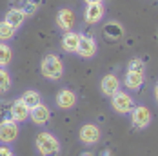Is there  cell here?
Here are the masks:
<instances>
[{"label":"cell","instance_id":"obj_1","mask_svg":"<svg viewBox=\"0 0 158 156\" xmlns=\"http://www.w3.org/2000/svg\"><path fill=\"white\" fill-rule=\"evenodd\" d=\"M35 147L40 156H60V151H62L58 138L48 131L38 133V136L35 140Z\"/></svg>","mask_w":158,"mask_h":156},{"label":"cell","instance_id":"obj_2","mask_svg":"<svg viewBox=\"0 0 158 156\" xmlns=\"http://www.w3.org/2000/svg\"><path fill=\"white\" fill-rule=\"evenodd\" d=\"M40 73L48 80H60L64 76V62L58 55H46L40 64Z\"/></svg>","mask_w":158,"mask_h":156},{"label":"cell","instance_id":"obj_3","mask_svg":"<svg viewBox=\"0 0 158 156\" xmlns=\"http://www.w3.org/2000/svg\"><path fill=\"white\" fill-rule=\"evenodd\" d=\"M78 138L82 143H85V145H95V143H98L100 142V138H102V131H100V127L96 124H84L82 127H80L78 131Z\"/></svg>","mask_w":158,"mask_h":156},{"label":"cell","instance_id":"obj_4","mask_svg":"<svg viewBox=\"0 0 158 156\" xmlns=\"http://www.w3.org/2000/svg\"><path fill=\"white\" fill-rule=\"evenodd\" d=\"M111 107H113V111H116L118 114H127V113H131V109L135 107L131 94L124 93V91H118L116 94H113V96H111Z\"/></svg>","mask_w":158,"mask_h":156},{"label":"cell","instance_id":"obj_5","mask_svg":"<svg viewBox=\"0 0 158 156\" xmlns=\"http://www.w3.org/2000/svg\"><path fill=\"white\" fill-rule=\"evenodd\" d=\"M18 124L11 118H4L0 122V142L2 143H13V142L18 138Z\"/></svg>","mask_w":158,"mask_h":156},{"label":"cell","instance_id":"obj_6","mask_svg":"<svg viewBox=\"0 0 158 156\" xmlns=\"http://www.w3.org/2000/svg\"><path fill=\"white\" fill-rule=\"evenodd\" d=\"M151 120H153V114H151V111L147 109L145 105H136V107L131 109V124L135 125L136 129L149 127Z\"/></svg>","mask_w":158,"mask_h":156},{"label":"cell","instance_id":"obj_7","mask_svg":"<svg viewBox=\"0 0 158 156\" xmlns=\"http://www.w3.org/2000/svg\"><path fill=\"white\" fill-rule=\"evenodd\" d=\"M29 118L33 120V124L46 125L49 122V118H51V111H49V107L42 102V104H38L36 107L29 109Z\"/></svg>","mask_w":158,"mask_h":156},{"label":"cell","instance_id":"obj_8","mask_svg":"<svg viewBox=\"0 0 158 156\" xmlns=\"http://www.w3.org/2000/svg\"><path fill=\"white\" fill-rule=\"evenodd\" d=\"M75 20H77V16L69 7H64L56 13V24L62 31H71L73 26H75Z\"/></svg>","mask_w":158,"mask_h":156},{"label":"cell","instance_id":"obj_9","mask_svg":"<svg viewBox=\"0 0 158 156\" xmlns=\"http://www.w3.org/2000/svg\"><path fill=\"white\" fill-rule=\"evenodd\" d=\"M78 53L82 58H93L96 53V42L95 38H91V36H84V35H80V44H78Z\"/></svg>","mask_w":158,"mask_h":156},{"label":"cell","instance_id":"obj_10","mask_svg":"<svg viewBox=\"0 0 158 156\" xmlns=\"http://www.w3.org/2000/svg\"><path fill=\"white\" fill-rule=\"evenodd\" d=\"M9 116H11V120H15L16 124L26 122V120L29 118V107L18 98V100H15V102L11 104V113H9Z\"/></svg>","mask_w":158,"mask_h":156},{"label":"cell","instance_id":"obj_11","mask_svg":"<svg viewBox=\"0 0 158 156\" xmlns=\"http://www.w3.org/2000/svg\"><path fill=\"white\" fill-rule=\"evenodd\" d=\"M100 89L106 96H113L120 91V80L114 76V75H106L100 82Z\"/></svg>","mask_w":158,"mask_h":156},{"label":"cell","instance_id":"obj_12","mask_svg":"<svg viewBox=\"0 0 158 156\" xmlns=\"http://www.w3.org/2000/svg\"><path fill=\"white\" fill-rule=\"evenodd\" d=\"M104 13H106V9H104V4H102V2L87 4V9H85V22H87V24H98V22L102 20Z\"/></svg>","mask_w":158,"mask_h":156},{"label":"cell","instance_id":"obj_13","mask_svg":"<svg viewBox=\"0 0 158 156\" xmlns=\"http://www.w3.org/2000/svg\"><path fill=\"white\" fill-rule=\"evenodd\" d=\"M102 35L107 38V40H113V42H116V40H120L122 36H124V27H122V24L120 22H107L104 27H102Z\"/></svg>","mask_w":158,"mask_h":156},{"label":"cell","instance_id":"obj_14","mask_svg":"<svg viewBox=\"0 0 158 156\" xmlns=\"http://www.w3.org/2000/svg\"><path fill=\"white\" fill-rule=\"evenodd\" d=\"M75 104H77V94L73 91H69V89L58 91V94H56V105L60 109H71V107H75Z\"/></svg>","mask_w":158,"mask_h":156},{"label":"cell","instance_id":"obj_15","mask_svg":"<svg viewBox=\"0 0 158 156\" xmlns=\"http://www.w3.org/2000/svg\"><path fill=\"white\" fill-rule=\"evenodd\" d=\"M78 44H80V33L65 31V35L62 38V49L65 53H77L78 51Z\"/></svg>","mask_w":158,"mask_h":156},{"label":"cell","instance_id":"obj_16","mask_svg":"<svg viewBox=\"0 0 158 156\" xmlns=\"http://www.w3.org/2000/svg\"><path fill=\"white\" fill-rule=\"evenodd\" d=\"M143 73H135V71H127L126 73V78H124V84H126L127 89H131V91H136V89H140L143 84Z\"/></svg>","mask_w":158,"mask_h":156},{"label":"cell","instance_id":"obj_17","mask_svg":"<svg viewBox=\"0 0 158 156\" xmlns=\"http://www.w3.org/2000/svg\"><path fill=\"white\" fill-rule=\"evenodd\" d=\"M4 20L11 26V27H15V29H18L22 24H24V20H26V15H24V11L22 9H9L7 13H6V16H4Z\"/></svg>","mask_w":158,"mask_h":156},{"label":"cell","instance_id":"obj_18","mask_svg":"<svg viewBox=\"0 0 158 156\" xmlns=\"http://www.w3.org/2000/svg\"><path fill=\"white\" fill-rule=\"evenodd\" d=\"M20 100H22V102H24L29 109L36 107L38 104H42V96H40V93H36V91H33V89L24 91V93H22V96H20Z\"/></svg>","mask_w":158,"mask_h":156},{"label":"cell","instance_id":"obj_19","mask_svg":"<svg viewBox=\"0 0 158 156\" xmlns=\"http://www.w3.org/2000/svg\"><path fill=\"white\" fill-rule=\"evenodd\" d=\"M11 60H13V51H11V47L7 46L6 42H0V67L9 65Z\"/></svg>","mask_w":158,"mask_h":156},{"label":"cell","instance_id":"obj_20","mask_svg":"<svg viewBox=\"0 0 158 156\" xmlns=\"http://www.w3.org/2000/svg\"><path fill=\"white\" fill-rule=\"evenodd\" d=\"M16 29L15 27H11L6 20H2L0 22V42H7V40H11L13 36H15Z\"/></svg>","mask_w":158,"mask_h":156},{"label":"cell","instance_id":"obj_21","mask_svg":"<svg viewBox=\"0 0 158 156\" xmlns=\"http://www.w3.org/2000/svg\"><path fill=\"white\" fill-rule=\"evenodd\" d=\"M9 87H11V75L4 67H0V94L7 93Z\"/></svg>","mask_w":158,"mask_h":156},{"label":"cell","instance_id":"obj_22","mask_svg":"<svg viewBox=\"0 0 158 156\" xmlns=\"http://www.w3.org/2000/svg\"><path fill=\"white\" fill-rule=\"evenodd\" d=\"M127 71H135V73H143L145 71V64L142 58H133L127 64Z\"/></svg>","mask_w":158,"mask_h":156},{"label":"cell","instance_id":"obj_23","mask_svg":"<svg viewBox=\"0 0 158 156\" xmlns=\"http://www.w3.org/2000/svg\"><path fill=\"white\" fill-rule=\"evenodd\" d=\"M38 7L36 6H33L31 2H26L24 4V7H22V11H24V15L26 16H31V15H35V11H36Z\"/></svg>","mask_w":158,"mask_h":156},{"label":"cell","instance_id":"obj_24","mask_svg":"<svg viewBox=\"0 0 158 156\" xmlns=\"http://www.w3.org/2000/svg\"><path fill=\"white\" fill-rule=\"evenodd\" d=\"M26 2H27V0H9V4H11V7H15V9H22Z\"/></svg>","mask_w":158,"mask_h":156},{"label":"cell","instance_id":"obj_25","mask_svg":"<svg viewBox=\"0 0 158 156\" xmlns=\"http://www.w3.org/2000/svg\"><path fill=\"white\" fill-rule=\"evenodd\" d=\"M0 156H13V151L7 145H0Z\"/></svg>","mask_w":158,"mask_h":156},{"label":"cell","instance_id":"obj_26","mask_svg":"<svg viewBox=\"0 0 158 156\" xmlns=\"http://www.w3.org/2000/svg\"><path fill=\"white\" fill-rule=\"evenodd\" d=\"M27 2H31L33 6H36V7H40V6H42V2H44V0H27Z\"/></svg>","mask_w":158,"mask_h":156},{"label":"cell","instance_id":"obj_27","mask_svg":"<svg viewBox=\"0 0 158 156\" xmlns=\"http://www.w3.org/2000/svg\"><path fill=\"white\" fill-rule=\"evenodd\" d=\"M155 100H156V104H158V84H156V87H155Z\"/></svg>","mask_w":158,"mask_h":156},{"label":"cell","instance_id":"obj_28","mask_svg":"<svg viewBox=\"0 0 158 156\" xmlns=\"http://www.w3.org/2000/svg\"><path fill=\"white\" fill-rule=\"evenodd\" d=\"M96 2H104V0H85V4H96Z\"/></svg>","mask_w":158,"mask_h":156},{"label":"cell","instance_id":"obj_29","mask_svg":"<svg viewBox=\"0 0 158 156\" xmlns=\"http://www.w3.org/2000/svg\"><path fill=\"white\" fill-rule=\"evenodd\" d=\"M82 156H95L93 153H82Z\"/></svg>","mask_w":158,"mask_h":156},{"label":"cell","instance_id":"obj_30","mask_svg":"<svg viewBox=\"0 0 158 156\" xmlns=\"http://www.w3.org/2000/svg\"><path fill=\"white\" fill-rule=\"evenodd\" d=\"M156 36H158V33H156Z\"/></svg>","mask_w":158,"mask_h":156}]
</instances>
